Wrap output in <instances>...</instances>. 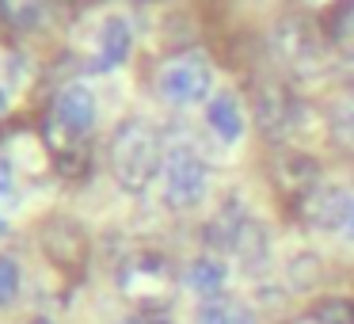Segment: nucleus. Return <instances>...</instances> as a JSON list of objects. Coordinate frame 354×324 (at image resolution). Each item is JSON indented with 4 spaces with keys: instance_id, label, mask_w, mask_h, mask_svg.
I'll use <instances>...</instances> for the list:
<instances>
[{
    "instance_id": "19",
    "label": "nucleus",
    "mask_w": 354,
    "mask_h": 324,
    "mask_svg": "<svg viewBox=\"0 0 354 324\" xmlns=\"http://www.w3.org/2000/svg\"><path fill=\"white\" fill-rule=\"evenodd\" d=\"M313 324H354L351 298H320L313 305Z\"/></svg>"
},
{
    "instance_id": "2",
    "label": "nucleus",
    "mask_w": 354,
    "mask_h": 324,
    "mask_svg": "<svg viewBox=\"0 0 354 324\" xmlns=\"http://www.w3.org/2000/svg\"><path fill=\"white\" fill-rule=\"evenodd\" d=\"M209 191V168L191 145H168L164 149V202L176 214L194 210Z\"/></svg>"
},
{
    "instance_id": "15",
    "label": "nucleus",
    "mask_w": 354,
    "mask_h": 324,
    "mask_svg": "<svg viewBox=\"0 0 354 324\" xmlns=\"http://www.w3.org/2000/svg\"><path fill=\"white\" fill-rule=\"evenodd\" d=\"M232 255H240V263H244L248 271H259L263 263L270 260V233H267V225H263L259 217H252V222L244 225Z\"/></svg>"
},
{
    "instance_id": "25",
    "label": "nucleus",
    "mask_w": 354,
    "mask_h": 324,
    "mask_svg": "<svg viewBox=\"0 0 354 324\" xmlns=\"http://www.w3.org/2000/svg\"><path fill=\"white\" fill-rule=\"evenodd\" d=\"M4 111H8V88L0 84V115H4Z\"/></svg>"
},
{
    "instance_id": "8",
    "label": "nucleus",
    "mask_w": 354,
    "mask_h": 324,
    "mask_svg": "<svg viewBox=\"0 0 354 324\" xmlns=\"http://www.w3.org/2000/svg\"><path fill=\"white\" fill-rule=\"evenodd\" d=\"M95 111H100V107H95L92 88H88V84H65L62 92H57L54 111H50V115H54L69 134L88 138V130L95 126Z\"/></svg>"
},
{
    "instance_id": "27",
    "label": "nucleus",
    "mask_w": 354,
    "mask_h": 324,
    "mask_svg": "<svg viewBox=\"0 0 354 324\" xmlns=\"http://www.w3.org/2000/svg\"><path fill=\"white\" fill-rule=\"evenodd\" d=\"M118 324H141V321H138V316H126V321H118Z\"/></svg>"
},
{
    "instance_id": "7",
    "label": "nucleus",
    "mask_w": 354,
    "mask_h": 324,
    "mask_svg": "<svg viewBox=\"0 0 354 324\" xmlns=\"http://www.w3.org/2000/svg\"><path fill=\"white\" fill-rule=\"evenodd\" d=\"M346 202L351 195L335 183H320L316 191H308L305 199L297 202V214L308 229H339L343 225V214H346Z\"/></svg>"
},
{
    "instance_id": "9",
    "label": "nucleus",
    "mask_w": 354,
    "mask_h": 324,
    "mask_svg": "<svg viewBox=\"0 0 354 324\" xmlns=\"http://www.w3.org/2000/svg\"><path fill=\"white\" fill-rule=\"evenodd\" d=\"M133 50V27L126 16H107L100 27V35H95V62L92 69L95 73H111L118 69V65L130 57Z\"/></svg>"
},
{
    "instance_id": "13",
    "label": "nucleus",
    "mask_w": 354,
    "mask_h": 324,
    "mask_svg": "<svg viewBox=\"0 0 354 324\" xmlns=\"http://www.w3.org/2000/svg\"><path fill=\"white\" fill-rule=\"evenodd\" d=\"M225 282H229V267H225L217 255H198V260L187 267V275H183L187 294L202 298L206 305H209V301H217V298L225 294Z\"/></svg>"
},
{
    "instance_id": "20",
    "label": "nucleus",
    "mask_w": 354,
    "mask_h": 324,
    "mask_svg": "<svg viewBox=\"0 0 354 324\" xmlns=\"http://www.w3.org/2000/svg\"><path fill=\"white\" fill-rule=\"evenodd\" d=\"M286 271H290L293 290H308V286H316V278H320V255L316 252H297Z\"/></svg>"
},
{
    "instance_id": "26",
    "label": "nucleus",
    "mask_w": 354,
    "mask_h": 324,
    "mask_svg": "<svg viewBox=\"0 0 354 324\" xmlns=\"http://www.w3.org/2000/svg\"><path fill=\"white\" fill-rule=\"evenodd\" d=\"M27 324H57V321H54V316H46V313H42V316H31Z\"/></svg>"
},
{
    "instance_id": "10",
    "label": "nucleus",
    "mask_w": 354,
    "mask_h": 324,
    "mask_svg": "<svg viewBox=\"0 0 354 324\" xmlns=\"http://www.w3.org/2000/svg\"><path fill=\"white\" fill-rule=\"evenodd\" d=\"M206 123H209V130H214L225 145H236V141L244 138V130H248L240 96L229 92V88L214 92V96H209V103H206Z\"/></svg>"
},
{
    "instance_id": "17",
    "label": "nucleus",
    "mask_w": 354,
    "mask_h": 324,
    "mask_svg": "<svg viewBox=\"0 0 354 324\" xmlns=\"http://www.w3.org/2000/svg\"><path fill=\"white\" fill-rule=\"evenodd\" d=\"M24 294V267L12 252H0V309H8Z\"/></svg>"
},
{
    "instance_id": "4",
    "label": "nucleus",
    "mask_w": 354,
    "mask_h": 324,
    "mask_svg": "<svg viewBox=\"0 0 354 324\" xmlns=\"http://www.w3.org/2000/svg\"><path fill=\"white\" fill-rule=\"evenodd\" d=\"M301 118V103L293 100V92L278 80H267V84L255 92V126H259L263 138L282 141L297 130Z\"/></svg>"
},
{
    "instance_id": "3",
    "label": "nucleus",
    "mask_w": 354,
    "mask_h": 324,
    "mask_svg": "<svg viewBox=\"0 0 354 324\" xmlns=\"http://www.w3.org/2000/svg\"><path fill=\"white\" fill-rule=\"evenodd\" d=\"M156 92L176 107H191V103L209 100L214 92V65L206 62L202 50H183V54L168 57L156 73Z\"/></svg>"
},
{
    "instance_id": "5",
    "label": "nucleus",
    "mask_w": 354,
    "mask_h": 324,
    "mask_svg": "<svg viewBox=\"0 0 354 324\" xmlns=\"http://www.w3.org/2000/svg\"><path fill=\"white\" fill-rule=\"evenodd\" d=\"M270 183L278 187V195H290L293 202H301L308 191L320 187V161L297 149H286L270 161Z\"/></svg>"
},
{
    "instance_id": "6",
    "label": "nucleus",
    "mask_w": 354,
    "mask_h": 324,
    "mask_svg": "<svg viewBox=\"0 0 354 324\" xmlns=\"http://www.w3.org/2000/svg\"><path fill=\"white\" fill-rule=\"evenodd\" d=\"M270 50H274L286 65H293V69H308L313 62H320V39H316V31L297 16L278 19L274 35H270Z\"/></svg>"
},
{
    "instance_id": "28",
    "label": "nucleus",
    "mask_w": 354,
    "mask_h": 324,
    "mask_svg": "<svg viewBox=\"0 0 354 324\" xmlns=\"http://www.w3.org/2000/svg\"><path fill=\"white\" fill-rule=\"evenodd\" d=\"M4 233H8V222H4V217H0V237H4Z\"/></svg>"
},
{
    "instance_id": "1",
    "label": "nucleus",
    "mask_w": 354,
    "mask_h": 324,
    "mask_svg": "<svg viewBox=\"0 0 354 324\" xmlns=\"http://www.w3.org/2000/svg\"><path fill=\"white\" fill-rule=\"evenodd\" d=\"M107 168L115 183L126 195H145L164 172V149L160 134L145 123V118H126L115 126L107 145Z\"/></svg>"
},
{
    "instance_id": "21",
    "label": "nucleus",
    "mask_w": 354,
    "mask_h": 324,
    "mask_svg": "<svg viewBox=\"0 0 354 324\" xmlns=\"http://www.w3.org/2000/svg\"><path fill=\"white\" fill-rule=\"evenodd\" d=\"M328 35H331V42H354V0H343L335 12H331V19H328Z\"/></svg>"
},
{
    "instance_id": "16",
    "label": "nucleus",
    "mask_w": 354,
    "mask_h": 324,
    "mask_svg": "<svg viewBox=\"0 0 354 324\" xmlns=\"http://www.w3.org/2000/svg\"><path fill=\"white\" fill-rule=\"evenodd\" d=\"M328 134L335 141V149L354 156V100H343L331 107V118H328Z\"/></svg>"
},
{
    "instance_id": "22",
    "label": "nucleus",
    "mask_w": 354,
    "mask_h": 324,
    "mask_svg": "<svg viewBox=\"0 0 354 324\" xmlns=\"http://www.w3.org/2000/svg\"><path fill=\"white\" fill-rule=\"evenodd\" d=\"M0 199H16V164L0 156Z\"/></svg>"
},
{
    "instance_id": "24",
    "label": "nucleus",
    "mask_w": 354,
    "mask_h": 324,
    "mask_svg": "<svg viewBox=\"0 0 354 324\" xmlns=\"http://www.w3.org/2000/svg\"><path fill=\"white\" fill-rule=\"evenodd\" d=\"M339 73H343V84H346V88H354V54L346 57L343 65H339Z\"/></svg>"
},
{
    "instance_id": "29",
    "label": "nucleus",
    "mask_w": 354,
    "mask_h": 324,
    "mask_svg": "<svg viewBox=\"0 0 354 324\" xmlns=\"http://www.w3.org/2000/svg\"><path fill=\"white\" fill-rule=\"evenodd\" d=\"M308 324H313V321H308Z\"/></svg>"
},
{
    "instance_id": "12",
    "label": "nucleus",
    "mask_w": 354,
    "mask_h": 324,
    "mask_svg": "<svg viewBox=\"0 0 354 324\" xmlns=\"http://www.w3.org/2000/svg\"><path fill=\"white\" fill-rule=\"evenodd\" d=\"M42 244H46V252L54 255L57 263H65V267H73V263H84V255H88V237H84V229H80V222H69V217H57V222H50Z\"/></svg>"
},
{
    "instance_id": "18",
    "label": "nucleus",
    "mask_w": 354,
    "mask_h": 324,
    "mask_svg": "<svg viewBox=\"0 0 354 324\" xmlns=\"http://www.w3.org/2000/svg\"><path fill=\"white\" fill-rule=\"evenodd\" d=\"M198 324H259L255 313H248L244 305H229V301H209L198 313Z\"/></svg>"
},
{
    "instance_id": "11",
    "label": "nucleus",
    "mask_w": 354,
    "mask_h": 324,
    "mask_svg": "<svg viewBox=\"0 0 354 324\" xmlns=\"http://www.w3.org/2000/svg\"><path fill=\"white\" fill-rule=\"evenodd\" d=\"M248 222H252V214H248V206L240 199L221 202L217 214L206 222V244L214 248V252H236V240H240V233H244Z\"/></svg>"
},
{
    "instance_id": "23",
    "label": "nucleus",
    "mask_w": 354,
    "mask_h": 324,
    "mask_svg": "<svg viewBox=\"0 0 354 324\" xmlns=\"http://www.w3.org/2000/svg\"><path fill=\"white\" fill-rule=\"evenodd\" d=\"M339 233H343V237L354 244V195H351V202H346V214H343V225H339Z\"/></svg>"
},
{
    "instance_id": "14",
    "label": "nucleus",
    "mask_w": 354,
    "mask_h": 324,
    "mask_svg": "<svg viewBox=\"0 0 354 324\" xmlns=\"http://www.w3.org/2000/svg\"><path fill=\"white\" fill-rule=\"evenodd\" d=\"M0 19L12 31H42L54 19V0H0Z\"/></svg>"
}]
</instances>
